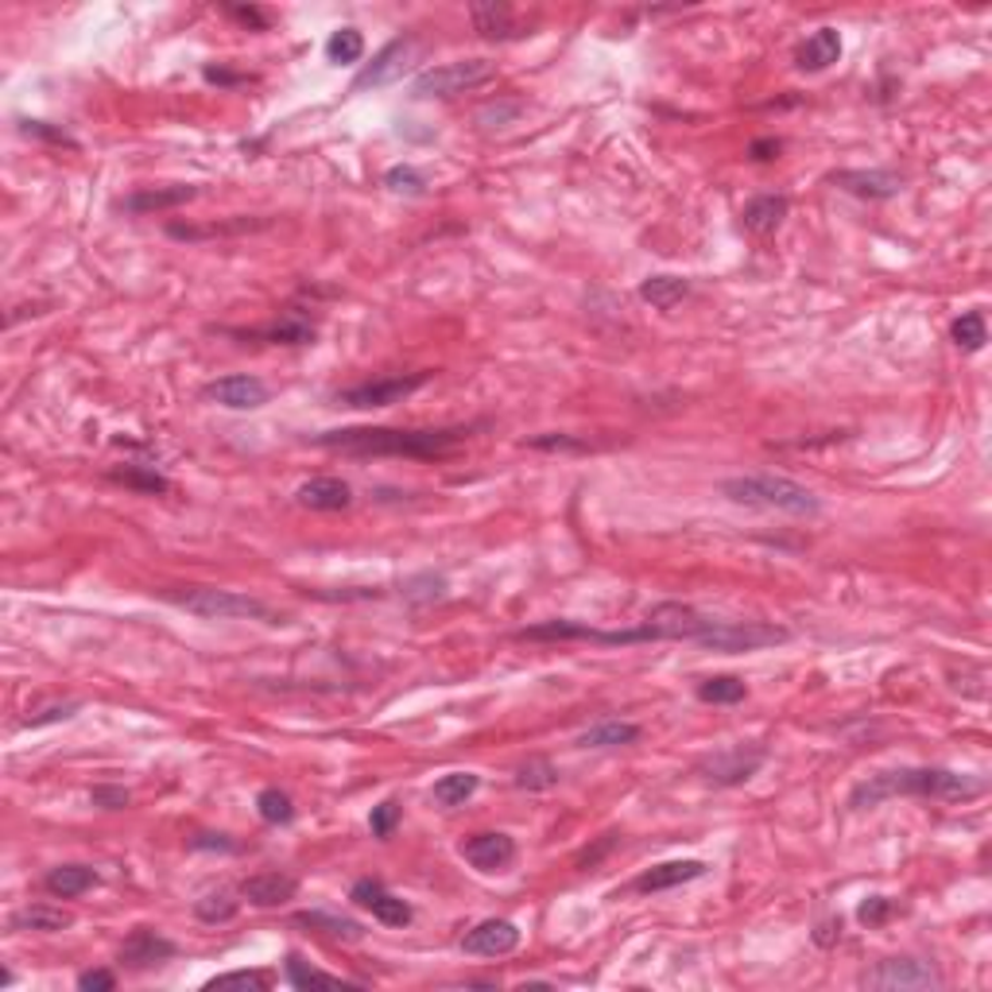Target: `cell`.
I'll return each instance as SVG.
<instances>
[{
	"instance_id": "1",
	"label": "cell",
	"mask_w": 992,
	"mask_h": 992,
	"mask_svg": "<svg viewBox=\"0 0 992 992\" xmlns=\"http://www.w3.org/2000/svg\"><path fill=\"white\" fill-rule=\"evenodd\" d=\"M473 426H423V431H404V426H346V431L314 434L310 443L322 450L349 454V458H446L458 450Z\"/></svg>"
},
{
	"instance_id": "2",
	"label": "cell",
	"mask_w": 992,
	"mask_h": 992,
	"mask_svg": "<svg viewBox=\"0 0 992 992\" xmlns=\"http://www.w3.org/2000/svg\"><path fill=\"white\" fill-rule=\"evenodd\" d=\"M989 791V783L977 776H962L950 768H892L880 776H868L850 791L853 810H872L888 798H942V803H966Z\"/></svg>"
},
{
	"instance_id": "3",
	"label": "cell",
	"mask_w": 992,
	"mask_h": 992,
	"mask_svg": "<svg viewBox=\"0 0 992 992\" xmlns=\"http://www.w3.org/2000/svg\"><path fill=\"white\" fill-rule=\"evenodd\" d=\"M718 493L733 505L744 508H768V512H783V516H803V520H815L822 516V500L806 485L791 478H776V473H744V478H726L718 485Z\"/></svg>"
},
{
	"instance_id": "4",
	"label": "cell",
	"mask_w": 992,
	"mask_h": 992,
	"mask_svg": "<svg viewBox=\"0 0 992 992\" xmlns=\"http://www.w3.org/2000/svg\"><path fill=\"white\" fill-rule=\"evenodd\" d=\"M171 605L210 620H264V624H284V612H275L268 602L233 590H213V585H195V590H163Z\"/></svg>"
},
{
	"instance_id": "5",
	"label": "cell",
	"mask_w": 992,
	"mask_h": 992,
	"mask_svg": "<svg viewBox=\"0 0 992 992\" xmlns=\"http://www.w3.org/2000/svg\"><path fill=\"white\" fill-rule=\"evenodd\" d=\"M788 640H791V629H783V624L709 617V629L698 636V647H706V652H726V656H741V652H760V647L788 644Z\"/></svg>"
},
{
	"instance_id": "6",
	"label": "cell",
	"mask_w": 992,
	"mask_h": 992,
	"mask_svg": "<svg viewBox=\"0 0 992 992\" xmlns=\"http://www.w3.org/2000/svg\"><path fill=\"white\" fill-rule=\"evenodd\" d=\"M496 78V66L488 59H461V62H443V66H431V71L416 74L411 82V98L426 101V98H458V94H470V89L485 86Z\"/></svg>"
},
{
	"instance_id": "7",
	"label": "cell",
	"mask_w": 992,
	"mask_h": 992,
	"mask_svg": "<svg viewBox=\"0 0 992 992\" xmlns=\"http://www.w3.org/2000/svg\"><path fill=\"white\" fill-rule=\"evenodd\" d=\"M768 748L764 744H729L721 753H709L694 764V776L709 788H741L764 768Z\"/></svg>"
},
{
	"instance_id": "8",
	"label": "cell",
	"mask_w": 992,
	"mask_h": 992,
	"mask_svg": "<svg viewBox=\"0 0 992 992\" xmlns=\"http://www.w3.org/2000/svg\"><path fill=\"white\" fill-rule=\"evenodd\" d=\"M431 376H434L431 369H419V372H404V376H381V381H364V384H354V388L334 392V404H337V408H357V411L392 408V404L408 399L411 392H419L423 384H431Z\"/></svg>"
},
{
	"instance_id": "9",
	"label": "cell",
	"mask_w": 992,
	"mask_h": 992,
	"mask_svg": "<svg viewBox=\"0 0 992 992\" xmlns=\"http://www.w3.org/2000/svg\"><path fill=\"white\" fill-rule=\"evenodd\" d=\"M644 624H647V632H652V640H682V644H698V636L709 629V617L694 609V605L659 602L656 609H647Z\"/></svg>"
},
{
	"instance_id": "10",
	"label": "cell",
	"mask_w": 992,
	"mask_h": 992,
	"mask_svg": "<svg viewBox=\"0 0 992 992\" xmlns=\"http://www.w3.org/2000/svg\"><path fill=\"white\" fill-rule=\"evenodd\" d=\"M865 984L868 989H939L942 977L934 974V966L930 962H922V957H884V962H877V969L872 974H865Z\"/></svg>"
},
{
	"instance_id": "11",
	"label": "cell",
	"mask_w": 992,
	"mask_h": 992,
	"mask_svg": "<svg viewBox=\"0 0 992 992\" xmlns=\"http://www.w3.org/2000/svg\"><path fill=\"white\" fill-rule=\"evenodd\" d=\"M202 396L213 399V404H222V408H230V411H257L272 399V392H268V384L260 381V376H252V372H233V376H222V381L206 384Z\"/></svg>"
},
{
	"instance_id": "12",
	"label": "cell",
	"mask_w": 992,
	"mask_h": 992,
	"mask_svg": "<svg viewBox=\"0 0 992 992\" xmlns=\"http://www.w3.org/2000/svg\"><path fill=\"white\" fill-rule=\"evenodd\" d=\"M349 900H354L357 907H364V912H372V919H381L384 927H408V922L416 919L408 900L392 895L381 880H369V877L357 880V884L349 888Z\"/></svg>"
},
{
	"instance_id": "13",
	"label": "cell",
	"mask_w": 992,
	"mask_h": 992,
	"mask_svg": "<svg viewBox=\"0 0 992 992\" xmlns=\"http://www.w3.org/2000/svg\"><path fill=\"white\" fill-rule=\"evenodd\" d=\"M411 51H416V39L404 36V39H392L388 47H381L376 51V59L364 66L361 74L354 78V94H361V89H381V86H392L396 78H404V71H408V59Z\"/></svg>"
},
{
	"instance_id": "14",
	"label": "cell",
	"mask_w": 992,
	"mask_h": 992,
	"mask_svg": "<svg viewBox=\"0 0 992 992\" xmlns=\"http://www.w3.org/2000/svg\"><path fill=\"white\" fill-rule=\"evenodd\" d=\"M178 954V946L171 939H163L160 930L140 927L133 930L121 946V966L124 969H156V966H168L171 957Z\"/></svg>"
},
{
	"instance_id": "15",
	"label": "cell",
	"mask_w": 992,
	"mask_h": 992,
	"mask_svg": "<svg viewBox=\"0 0 992 992\" xmlns=\"http://www.w3.org/2000/svg\"><path fill=\"white\" fill-rule=\"evenodd\" d=\"M520 946V927L508 919H485L461 934V950L473 957H505Z\"/></svg>"
},
{
	"instance_id": "16",
	"label": "cell",
	"mask_w": 992,
	"mask_h": 992,
	"mask_svg": "<svg viewBox=\"0 0 992 992\" xmlns=\"http://www.w3.org/2000/svg\"><path fill=\"white\" fill-rule=\"evenodd\" d=\"M461 857L470 860L478 872H505L516 860V842L508 833H473L461 842Z\"/></svg>"
},
{
	"instance_id": "17",
	"label": "cell",
	"mask_w": 992,
	"mask_h": 992,
	"mask_svg": "<svg viewBox=\"0 0 992 992\" xmlns=\"http://www.w3.org/2000/svg\"><path fill=\"white\" fill-rule=\"evenodd\" d=\"M702 877H706V860H664V865H652L647 872H640V877L632 880V892H640V895L671 892V888H682Z\"/></svg>"
},
{
	"instance_id": "18",
	"label": "cell",
	"mask_w": 992,
	"mask_h": 992,
	"mask_svg": "<svg viewBox=\"0 0 992 992\" xmlns=\"http://www.w3.org/2000/svg\"><path fill=\"white\" fill-rule=\"evenodd\" d=\"M833 186H842L845 195H857L868 198V202H884V198H895L904 190V178L892 175V171H833L830 175Z\"/></svg>"
},
{
	"instance_id": "19",
	"label": "cell",
	"mask_w": 992,
	"mask_h": 992,
	"mask_svg": "<svg viewBox=\"0 0 992 992\" xmlns=\"http://www.w3.org/2000/svg\"><path fill=\"white\" fill-rule=\"evenodd\" d=\"M233 337H245V342H272V346H310L314 342V322L302 319L299 310H287L284 319L268 322L257 330H230Z\"/></svg>"
},
{
	"instance_id": "20",
	"label": "cell",
	"mask_w": 992,
	"mask_h": 992,
	"mask_svg": "<svg viewBox=\"0 0 992 992\" xmlns=\"http://www.w3.org/2000/svg\"><path fill=\"white\" fill-rule=\"evenodd\" d=\"M470 16L473 27H478L485 39H523L532 36V24H523L508 4L500 0H481V4H470Z\"/></svg>"
},
{
	"instance_id": "21",
	"label": "cell",
	"mask_w": 992,
	"mask_h": 992,
	"mask_svg": "<svg viewBox=\"0 0 992 992\" xmlns=\"http://www.w3.org/2000/svg\"><path fill=\"white\" fill-rule=\"evenodd\" d=\"M295 895H299V880L287 872H257V877L240 880V900H248L252 907H284Z\"/></svg>"
},
{
	"instance_id": "22",
	"label": "cell",
	"mask_w": 992,
	"mask_h": 992,
	"mask_svg": "<svg viewBox=\"0 0 992 992\" xmlns=\"http://www.w3.org/2000/svg\"><path fill=\"white\" fill-rule=\"evenodd\" d=\"M295 500L310 512H342V508L354 505V488L342 478H310L299 485Z\"/></svg>"
},
{
	"instance_id": "23",
	"label": "cell",
	"mask_w": 992,
	"mask_h": 992,
	"mask_svg": "<svg viewBox=\"0 0 992 992\" xmlns=\"http://www.w3.org/2000/svg\"><path fill=\"white\" fill-rule=\"evenodd\" d=\"M838 59H842V36H838V27H818L815 36H806V44L795 51V66L803 74L830 71Z\"/></svg>"
},
{
	"instance_id": "24",
	"label": "cell",
	"mask_w": 992,
	"mask_h": 992,
	"mask_svg": "<svg viewBox=\"0 0 992 992\" xmlns=\"http://www.w3.org/2000/svg\"><path fill=\"white\" fill-rule=\"evenodd\" d=\"M788 210H791L788 195H756L753 202L741 210V225L748 233H756V237H768V233H776L783 225Z\"/></svg>"
},
{
	"instance_id": "25",
	"label": "cell",
	"mask_w": 992,
	"mask_h": 992,
	"mask_svg": "<svg viewBox=\"0 0 992 992\" xmlns=\"http://www.w3.org/2000/svg\"><path fill=\"white\" fill-rule=\"evenodd\" d=\"M98 884H101V877L89 865H59L44 877V888L54 895V900H78V895H86L89 888H98Z\"/></svg>"
},
{
	"instance_id": "26",
	"label": "cell",
	"mask_w": 992,
	"mask_h": 992,
	"mask_svg": "<svg viewBox=\"0 0 992 992\" xmlns=\"http://www.w3.org/2000/svg\"><path fill=\"white\" fill-rule=\"evenodd\" d=\"M198 198V186H163V190H136V195L124 198V213H160V210H175Z\"/></svg>"
},
{
	"instance_id": "27",
	"label": "cell",
	"mask_w": 992,
	"mask_h": 992,
	"mask_svg": "<svg viewBox=\"0 0 992 992\" xmlns=\"http://www.w3.org/2000/svg\"><path fill=\"white\" fill-rule=\"evenodd\" d=\"M295 922L307 930H314V934H326V939L334 942H361L364 939V927L357 919H349V915H334V912H299L295 915Z\"/></svg>"
},
{
	"instance_id": "28",
	"label": "cell",
	"mask_w": 992,
	"mask_h": 992,
	"mask_svg": "<svg viewBox=\"0 0 992 992\" xmlns=\"http://www.w3.org/2000/svg\"><path fill=\"white\" fill-rule=\"evenodd\" d=\"M71 915L62 912V907H51V904H27L20 907V912H12L9 927L12 930H36V934H59V930L71 927Z\"/></svg>"
},
{
	"instance_id": "29",
	"label": "cell",
	"mask_w": 992,
	"mask_h": 992,
	"mask_svg": "<svg viewBox=\"0 0 992 992\" xmlns=\"http://www.w3.org/2000/svg\"><path fill=\"white\" fill-rule=\"evenodd\" d=\"M640 741V726L632 721H597L578 736V748H629Z\"/></svg>"
},
{
	"instance_id": "30",
	"label": "cell",
	"mask_w": 992,
	"mask_h": 992,
	"mask_svg": "<svg viewBox=\"0 0 992 992\" xmlns=\"http://www.w3.org/2000/svg\"><path fill=\"white\" fill-rule=\"evenodd\" d=\"M284 974H287V984H292V989H361L357 981H346V977L322 974V969L307 966L299 954H287Z\"/></svg>"
},
{
	"instance_id": "31",
	"label": "cell",
	"mask_w": 992,
	"mask_h": 992,
	"mask_svg": "<svg viewBox=\"0 0 992 992\" xmlns=\"http://www.w3.org/2000/svg\"><path fill=\"white\" fill-rule=\"evenodd\" d=\"M686 295H691V284L682 275H647L640 284V299L656 310H674Z\"/></svg>"
},
{
	"instance_id": "32",
	"label": "cell",
	"mask_w": 992,
	"mask_h": 992,
	"mask_svg": "<svg viewBox=\"0 0 992 992\" xmlns=\"http://www.w3.org/2000/svg\"><path fill=\"white\" fill-rule=\"evenodd\" d=\"M109 478H113L116 485L136 488V493H148V496L171 493V481L163 478L160 470H151V466H116V470H109Z\"/></svg>"
},
{
	"instance_id": "33",
	"label": "cell",
	"mask_w": 992,
	"mask_h": 992,
	"mask_svg": "<svg viewBox=\"0 0 992 992\" xmlns=\"http://www.w3.org/2000/svg\"><path fill=\"white\" fill-rule=\"evenodd\" d=\"M744 698H748V686L736 674H714V679L698 682V702H706V706H736Z\"/></svg>"
},
{
	"instance_id": "34",
	"label": "cell",
	"mask_w": 992,
	"mask_h": 992,
	"mask_svg": "<svg viewBox=\"0 0 992 992\" xmlns=\"http://www.w3.org/2000/svg\"><path fill=\"white\" fill-rule=\"evenodd\" d=\"M478 788H481V780L473 776V771H450V776H443V780L434 783V803L438 806H461V803H470L473 795H478Z\"/></svg>"
},
{
	"instance_id": "35",
	"label": "cell",
	"mask_w": 992,
	"mask_h": 992,
	"mask_svg": "<svg viewBox=\"0 0 992 992\" xmlns=\"http://www.w3.org/2000/svg\"><path fill=\"white\" fill-rule=\"evenodd\" d=\"M240 912V904L233 900V892H206L202 900H195V919L198 922H210V927H222V922H233Z\"/></svg>"
},
{
	"instance_id": "36",
	"label": "cell",
	"mask_w": 992,
	"mask_h": 992,
	"mask_svg": "<svg viewBox=\"0 0 992 992\" xmlns=\"http://www.w3.org/2000/svg\"><path fill=\"white\" fill-rule=\"evenodd\" d=\"M950 337H954V346L962 349V354H981L984 342H989V330H984V314H981V310H969V314L954 319V326H950Z\"/></svg>"
},
{
	"instance_id": "37",
	"label": "cell",
	"mask_w": 992,
	"mask_h": 992,
	"mask_svg": "<svg viewBox=\"0 0 992 992\" xmlns=\"http://www.w3.org/2000/svg\"><path fill=\"white\" fill-rule=\"evenodd\" d=\"M516 788L520 791H550L558 788V768L547 760V756H532L516 768Z\"/></svg>"
},
{
	"instance_id": "38",
	"label": "cell",
	"mask_w": 992,
	"mask_h": 992,
	"mask_svg": "<svg viewBox=\"0 0 992 992\" xmlns=\"http://www.w3.org/2000/svg\"><path fill=\"white\" fill-rule=\"evenodd\" d=\"M361 54H364V36L357 27H342V32H334V36L326 39V59L334 62V66L361 62Z\"/></svg>"
},
{
	"instance_id": "39",
	"label": "cell",
	"mask_w": 992,
	"mask_h": 992,
	"mask_svg": "<svg viewBox=\"0 0 992 992\" xmlns=\"http://www.w3.org/2000/svg\"><path fill=\"white\" fill-rule=\"evenodd\" d=\"M257 815L264 818L268 826H287V822H295V803H292V795L287 791H280V788H264L257 795Z\"/></svg>"
},
{
	"instance_id": "40",
	"label": "cell",
	"mask_w": 992,
	"mask_h": 992,
	"mask_svg": "<svg viewBox=\"0 0 992 992\" xmlns=\"http://www.w3.org/2000/svg\"><path fill=\"white\" fill-rule=\"evenodd\" d=\"M82 709V702H51V706H39V709H27V718H20V726L24 729H44V726H54V721H66L74 718Z\"/></svg>"
},
{
	"instance_id": "41",
	"label": "cell",
	"mask_w": 992,
	"mask_h": 992,
	"mask_svg": "<svg viewBox=\"0 0 992 992\" xmlns=\"http://www.w3.org/2000/svg\"><path fill=\"white\" fill-rule=\"evenodd\" d=\"M384 186L388 190H396V195H411V198H419L426 190V178L419 175L411 163H396V168H388L384 171Z\"/></svg>"
},
{
	"instance_id": "42",
	"label": "cell",
	"mask_w": 992,
	"mask_h": 992,
	"mask_svg": "<svg viewBox=\"0 0 992 992\" xmlns=\"http://www.w3.org/2000/svg\"><path fill=\"white\" fill-rule=\"evenodd\" d=\"M523 446H532V450H547V454H585L590 450V443L585 438H574V434H535V438H528Z\"/></svg>"
},
{
	"instance_id": "43",
	"label": "cell",
	"mask_w": 992,
	"mask_h": 992,
	"mask_svg": "<svg viewBox=\"0 0 992 992\" xmlns=\"http://www.w3.org/2000/svg\"><path fill=\"white\" fill-rule=\"evenodd\" d=\"M399 815H404V806L396 803V798H388V803H381V806H372V815H369V830H372V838H392L396 833V826H399Z\"/></svg>"
},
{
	"instance_id": "44",
	"label": "cell",
	"mask_w": 992,
	"mask_h": 992,
	"mask_svg": "<svg viewBox=\"0 0 992 992\" xmlns=\"http://www.w3.org/2000/svg\"><path fill=\"white\" fill-rule=\"evenodd\" d=\"M892 915H895V900H888V895H868V900H860V907H857V919L865 922V927H884Z\"/></svg>"
},
{
	"instance_id": "45",
	"label": "cell",
	"mask_w": 992,
	"mask_h": 992,
	"mask_svg": "<svg viewBox=\"0 0 992 992\" xmlns=\"http://www.w3.org/2000/svg\"><path fill=\"white\" fill-rule=\"evenodd\" d=\"M20 133L32 136V140L62 144V148H78V140H74V136H66L62 128H54V124H47V121H20Z\"/></svg>"
},
{
	"instance_id": "46",
	"label": "cell",
	"mask_w": 992,
	"mask_h": 992,
	"mask_svg": "<svg viewBox=\"0 0 992 992\" xmlns=\"http://www.w3.org/2000/svg\"><path fill=\"white\" fill-rule=\"evenodd\" d=\"M89 798H94V806H101V810H128V803H133L128 788H116V783H98V788L89 791Z\"/></svg>"
},
{
	"instance_id": "47",
	"label": "cell",
	"mask_w": 992,
	"mask_h": 992,
	"mask_svg": "<svg viewBox=\"0 0 992 992\" xmlns=\"http://www.w3.org/2000/svg\"><path fill=\"white\" fill-rule=\"evenodd\" d=\"M230 984H237V989H268V977L257 974V969H237V974L213 977L206 989H230Z\"/></svg>"
},
{
	"instance_id": "48",
	"label": "cell",
	"mask_w": 992,
	"mask_h": 992,
	"mask_svg": "<svg viewBox=\"0 0 992 992\" xmlns=\"http://www.w3.org/2000/svg\"><path fill=\"white\" fill-rule=\"evenodd\" d=\"M520 116V101H500V106H485L478 113V124H485V128H496V124H508Z\"/></svg>"
},
{
	"instance_id": "49",
	"label": "cell",
	"mask_w": 992,
	"mask_h": 992,
	"mask_svg": "<svg viewBox=\"0 0 992 992\" xmlns=\"http://www.w3.org/2000/svg\"><path fill=\"white\" fill-rule=\"evenodd\" d=\"M78 989L82 992H113L116 974H109V969H86V974H78Z\"/></svg>"
},
{
	"instance_id": "50",
	"label": "cell",
	"mask_w": 992,
	"mask_h": 992,
	"mask_svg": "<svg viewBox=\"0 0 992 992\" xmlns=\"http://www.w3.org/2000/svg\"><path fill=\"white\" fill-rule=\"evenodd\" d=\"M186 845H190V850H195V853H202V850L237 853V850H240L237 842H230V838H225V833H195V838H190V842H186Z\"/></svg>"
},
{
	"instance_id": "51",
	"label": "cell",
	"mask_w": 992,
	"mask_h": 992,
	"mask_svg": "<svg viewBox=\"0 0 992 992\" xmlns=\"http://www.w3.org/2000/svg\"><path fill=\"white\" fill-rule=\"evenodd\" d=\"M617 845H620V833H605L602 845H594V850H585L582 857H578V868H582V872H590V868H594L609 850H617Z\"/></svg>"
},
{
	"instance_id": "52",
	"label": "cell",
	"mask_w": 992,
	"mask_h": 992,
	"mask_svg": "<svg viewBox=\"0 0 992 992\" xmlns=\"http://www.w3.org/2000/svg\"><path fill=\"white\" fill-rule=\"evenodd\" d=\"M230 16L240 20V24H248V27H257V32H268V16L260 9H252V4H248V9H245V4H233Z\"/></svg>"
},
{
	"instance_id": "53",
	"label": "cell",
	"mask_w": 992,
	"mask_h": 992,
	"mask_svg": "<svg viewBox=\"0 0 992 992\" xmlns=\"http://www.w3.org/2000/svg\"><path fill=\"white\" fill-rule=\"evenodd\" d=\"M206 82H213V86H245V82H252L248 74H233V71H222V66H206Z\"/></svg>"
},
{
	"instance_id": "54",
	"label": "cell",
	"mask_w": 992,
	"mask_h": 992,
	"mask_svg": "<svg viewBox=\"0 0 992 992\" xmlns=\"http://www.w3.org/2000/svg\"><path fill=\"white\" fill-rule=\"evenodd\" d=\"M783 151V140H776V136H768V140H756L753 148H748V156H753L756 163H768V160H776Z\"/></svg>"
},
{
	"instance_id": "55",
	"label": "cell",
	"mask_w": 992,
	"mask_h": 992,
	"mask_svg": "<svg viewBox=\"0 0 992 992\" xmlns=\"http://www.w3.org/2000/svg\"><path fill=\"white\" fill-rule=\"evenodd\" d=\"M838 939H842V919H826V922H818V930H815V942H818V946H833Z\"/></svg>"
}]
</instances>
